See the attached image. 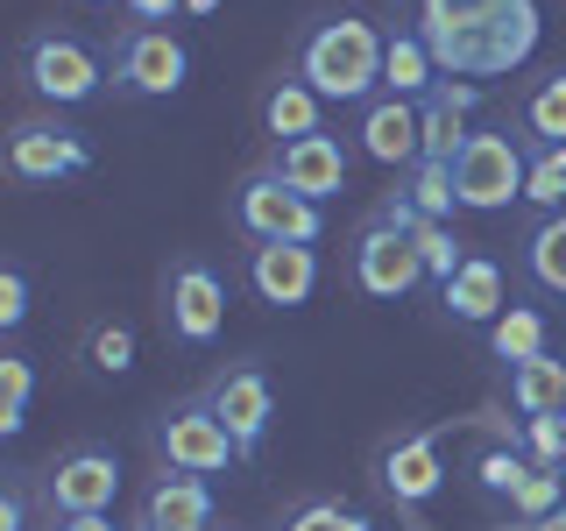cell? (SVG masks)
<instances>
[{
    "instance_id": "cell-38",
    "label": "cell",
    "mask_w": 566,
    "mask_h": 531,
    "mask_svg": "<svg viewBox=\"0 0 566 531\" xmlns=\"http://www.w3.org/2000/svg\"><path fill=\"white\" fill-rule=\"evenodd\" d=\"M50 531H120V524H114V510H93V518H57Z\"/></svg>"
},
{
    "instance_id": "cell-22",
    "label": "cell",
    "mask_w": 566,
    "mask_h": 531,
    "mask_svg": "<svg viewBox=\"0 0 566 531\" xmlns=\"http://www.w3.org/2000/svg\"><path fill=\"white\" fill-rule=\"evenodd\" d=\"M432 85H439V64H432V50H424V35L418 29H389V43H382V93L424 100Z\"/></svg>"
},
{
    "instance_id": "cell-23",
    "label": "cell",
    "mask_w": 566,
    "mask_h": 531,
    "mask_svg": "<svg viewBox=\"0 0 566 531\" xmlns=\"http://www.w3.org/2000/svg\"><path fill=\"white\" fill-rule=\"evenodd\" d=\"M510 404L524 418H566V362L559 354H538V362L510 368Z\"/></svg>"
},
{
    "instance_id": "cell-34",
    "label": "cell",
    "mask_w": 566,
    "mask_h": 531,
    "mask_svg": "<svg viewBox=\"0 0 566 531\" xmlns=\"http://www.w3.org/2000/svg\"><path fill=\"white\" fill-rule=\"evenodd\" d=\"M524 447H531V460L538 468H566V418H524Z\"/></svg>"
},
{
    "instance_id": "cell-42",
    "label": "cell",
    "mask_w": 566,
    "mask_h": 531,
    "mask_svg": "<svg viewBox=\"0 0 566 531\" xmlns=\"http://www.w3.org/2000/svg\"><path fill=\"white\" fill-rule=\"evenodd\" d=\"M93 8H114V0H93Z\"/></svg>"
},
{
    "instance_id": "cell-27",
    "label": "cell",
    "mask_w": 566,
    "mask_h": 531,
    "mask_svg": "<svg viewBox=\"0 0 566 531\" xmlns=\"http://www.w3.org/2000/svg\"><path fill=\"white\" fill-rule=\"evenodd\" d=\"M403 199H411L424 220H453V164H432V156H418L411 177H403Z\"/></svg>"
},
{
    "instance_id": "cell-9",
    "label": "cell",
    "mask_w": 566,
    "mask_h": 531,
    "mask_svg": "<svg viewBox=\"0 0 566 531\" xmlns=\"http://www.w3.org/2000/svg\"><path fill=\"white\" fill-rule=\"evenodd\" d=\"M164 319H170V333L185 347H212V341H220V326H227V283H220V270L199 262V256L170 262V277H164Z\"/></svg>"
},
{
    "instance_id": "cell-13",
    "label": "cell",
    "mask_w": 566,
    "mask_h": 531,
    "mask_svg": "<svg viewBox=\"0 0 566 531\" xmlns=\"http://www.w3.org/2000/svg\"><path fill=\"white\" fill-rule=\"evenodd\" d=\"M248 291H255L262 305H276V312L312 305L318 248H305V241H255V248H248Z\"/></svg>"
},
{
    "instance_id": "cell-16",
    "label": "cell",
    "mask_w": 566,
    "mask_h": 531,
    "mask_svg": "<svg viewBox=\"0 0 566 531\" xmlns=\"http://www.w3.org/2000/svg\"><path fill=\"white\" fill-rule=\"evenodd\" d=\"M361 156L368 164H382V170H411L418 164V149H424V128H418V100H397V93H382V100H368L361 106Z\"/></svg>"
},
{
    "instance_id": "cell-4",
    "label": "cell",
    "mask_w": 566,
    "mask_h": 531,
    "mask_svg": "<svg viewBox=\"0 0 566 531\" xmlns=\"http://www.w3.org/2000/svg\"><path fill=\"white\" fill-rule=\"evenodd\" d=\"M149 439H156V454H164L170 475H227V468L241 460L234 433H227L220 412H212L206 389H199V397L164 404V412H156V425H149Z\"/></svg>"
},
{
    "instance_id": "cell-31",
    "label": "cell",
    "mask_w": 566,
    "mask_h": 531,
    "mask_svg": "<svg viewBox=\"0 0 566 531\" xmlns=\"http://www.w3.org/2000/svg\"><path fill=\"white\" fill-rule=\"evenodd\" d=\"M283 531H376V524L354 503H340V496H318V503H297L291 518H283Z\"/></svg>"
},
{
    "instance_id": "cell-11",
    "label": "cell",
    "mask_w": 566,
    "mask_h": 531,
    "mask_svg": "<svg viewBox=\"0 0 566 531\" xmlns=\"http://www.w3.org/2000/svg\"><path fill=\"white\" fill-rule=\"evenodd\" d=\"M8 170L22 185H57V177H85L93 170V142L64 121H22L8 135Z\"/></svg>"
},
{
    "instance_id": "cell-14",
    "label": "cell",
    "mask_w": 566,
    "mask_h": 531,
    "mask_svg": "<svg viewBox=\"0 0 566 531\" xmlns=\"http://www.w3.org/2000/svg\"><path fill=\"white\" fill-rule=\"evenodd\" d=\"M489 85H474V79H439L432 93L418 100V128H424V149L418 156H432V164H453L460 149H468V114L482 106Z\"/></svg>"
},
{
    "instance_id": "cell-37",
    "label": "cell",
    "mask_w": 566,
    "mask_h": 531,
    "mask_svg": "<svg viewBox=\"0 0 566 531\" xmlns=\"http://www.w3.org/2000/svg\"><path fill=\"white\" fill-rule=\"evenodd\" d=\"M120 8H128L142 29H156V22H170V14H185V0H120Z\"/></svg>"
},
{
    "instance_id": "cell-8",
    "label": "cell",
    "mask_w": 566,
    "mask_h": 531,
    "mask_svg": "<svg viewBox=\"0 0 566 531\" xmlns=\"http://www.w3.org/2000/svg\"><path fill=\"white\" fill-rule=\"evenodd\" d=\"M43 510H50V524L57 518H93V510H114V496H120V454L114 447H71L57 454L43 468Z\"/></svg>"
},
{
    "instance_id": "cell-32",
    "label": "cell",
    "mask_w": 566,
    "mask_h": 531,
    "mask_svg": "<svg viewBox=\"0 0 566 531\" xmlns=\"http://www.w3.org/2000/svg\"><path fill=\"white\" fill-rule=\"evenodd\" d=\"M566 503V475L559 468H531L524 475V489L510 496V510H517V518L531 524V518H545V510H559Z\"/></svg>"
},
{
    "instance_id": "cell-25",
    "label": "cell",
    "mask_w": 566,
    "mask_h": 531,
    "mask_svg": "<svg viewBox=\"0 0 566 531\" xmlns=\"http://www.w3.org/2000/svg\"><path fill=\"white\" fill-rule=\"evenodd\" d=\"M524 142L531 149H566V71H545L524 100Z\"/></svg>"
},
{
    "instance_id": "cell-29",
    "label": "cell",
    "mask_w": 566,
    "mask_h": 531,
    "mask_svg": "<svg viewBox=\"0 0 566 531\" xmlns=\"http://www.w3.org/2000/svg\"><path fill=\"white\" fill-rule=\"evenodd\" d=\"M85 362H93L99 376H128V368H135V326H120V319H99V326L85 333Z\"/></svg>"
},
{
    "instance_id": "cell-3",
    "label": "cell",
    "mask_w": 566,
    "mask_h": 531,
    "mask_svg": "<svg viewBox=\"0 0 566 531\" xmlns=\"http://www.w3.org/2000/svg\"><path fill=\"white\" fill-rule=\"evenodd\" d=\"M524 177H531V142L510 128H474L468 149L453 156V199L460 212H503L524 199Z\"/></svg>"
},
{
    "instance_id": "cell-39",
    "label": "cell",
    "mask_w": 566,
    "mask_h": 531,
    "mask_svg": "<svg viewBox=\"0 0 566 531\" xmlns=\"http://www.w3.org/2000/svg\"><path fill=\"white\" fill-rule=\"evenodd\" d=\"M524 531H566V503H559V510H545V518H531Z\"/></svg>"
},
{
    "instance_id": "cell-36",
    "label": "cell",
    "mask_w": 566,
    "mask_h": 531,
    "mask_svg": "<svg viewBox=\"0 0 566 531\" xmlns=\"http://www.w3.org/2000/svg\"><path fill=\"white\" fill-rule=\"evenodd\" d=\"M22 524H29V489L8 482L0 489V531H22Z\"/></svg>"
},
{
    "instance_id": "cell-17",
    "label": "cell",
    "mask_w": 566,
    "mask_h": 531,
    "mask_svg": "<svg viewBox=\"0 0 566 531\" xmlns=\"http://www.w3.org/2000/svg\"><path fill=\"white\" fill-rule=\"evenodd\" d=\"M439 482H447V460H439V439H424V433H403V439H389L382 447V489L397 496L403 510H418V503H432Z\"/></svg>"
},
{
    "instance_id": "cell-21",
    "label": "cell",
    "mask_w": 566,
    "mask_h": 531,
    "mask_svg": "<svg viewBox=\"0 0 566 531\" xmlns=\"http://www.w3.org/2000/svg\"><path fill=\"white\" fill-rule=\"evenodd\" d=\"M318 100L305 79H276L270 93H262V135L276 142H305V135H326V121H318Z\"/></svg>"
},
{
    "instance_id": "cell-40",
    "label": "cell",
    "mask_w": 566,
    "mask_h": 531,
    "mask_svg": "<svg viewBox=\"0 0 566 531\" xmlns=\"http://www.w3.org/2000/svg\"><path fill=\"white\" fill-rule=\"evenodd\" d=\"M185 14H199V22H206V14H220V0H185Z\"/></svg>"
},
{
    "instance_id": "cell-30",
    "label": "cell",
    "mask_w": 566,
    "mask_h": 531,
    "mask_svg": "<svg viewBox=\"0 0 566 531\" xmlns=\"http://www.w3.org/2000/svg\"><path fill=\"white\" fill-rule=\"evenodd\" d=\"M29 389H35L29 354H0V433H8V439L29 425Z\"/></svg>"
},
{
    "instance_id": "cell-28",
    "label": "cell",
    "mask_w": 566,
    "mask_h": 531,
    "mask_svg": "<svg viewBox=\"0 0 566 531\" xmlns=\"http://www.w3.org/2000/svg\"><path fill=\"white\" fill-rule=\"evenodd\" d=\"M524 206L531 212H566V149H531Z\"/></svg>"
},
{
    "instance_id": "cell-19",
    "label": "cell",
    "mask_w": 566,
    "mask_h": 531,
    "mask_svg": "<svg viewBox=\"0 0 566 531\" xmlns=\"http://www.w3.org/2000/svg\"><path fill=\"white\" fill-rule=\"evenodd\" d=\"M142 524H156V531H212L206 475H156V489L142 496Z\"/></svg>"
},
{
    "instance_id": "cell-41",
    "label": "cell",
    "mask_w": 566,
    "mask_h": 531,
    "mask_svg": "<svg viewBox=\"0 0 566 531\" xmlns=\"http://www.w3.org/2000/svg\"><path fill=\"white\" fill-rule=\"evenodd\" d=\"M128 531H156V524H128Z\"/></svg>"
},
{
    "instance_id": "cell-7",
    "label": "cell",
    "mask_w": 566,
    "mask_h": 531,
    "mask_svg": "<svg viewBox=\"0 0 566 531\" xmlns=\"http://www.w3.org/2000/svg\"><path fill=\"white\" fill-rule=\"evenodd\" d=\"M22 79H29V93L50 100V106H93V100L106 93V64L78 43V35H57V29L29 35Z\"/></svg>"
},
{
    "instance_id": "cell-15",
    "label": "cell",
    "mask_w": 566,
    "mask_h": 531,
    "mask_svg": "<svg viewBox=\"0 0 566 531\" xmlns=\"http://www.w3.org/2000/svg\"><path fill=\"white\" fill-rule=\"evenodd\" d=\"M347 142L340 135H305V142H276V156H270V170L283 177L291 191H305V199L326 206L333 191H347Z\"/></svg>"
},
{
    "instance_id": "cell-33",
    "label": "cell",
    "mask_w": 566,
    "mask_h": 531,
    "mask_svg": "<svg viewBox=\"0 0 566 531\" xmlns=\"http://www.w3.org/2000/svg\"><path fill=\"white\" fill-rule=\"evenodd\" d=\"M531 468H538V460H524L517 447H489L482 460H474V475H482V489H489V496H517Z\"/></svg>"
},
{
    "instance_id": "cell-12",
    "label": "cell",
    "mask_w": 566,
    "mask_h": 531,
    "mask_svg": "<svg viewBox=\"0 0 566 531\" xmlns=\"http://www.w3.org/2000/svg\"><path fill=\"white\" fill-rule=\"evenodd\" d=\"M354 283H361L368 298H411L418 283H424V262H418V248L403 227H389L382 212L354 235Z\"/></svg>"
},
{
    "instance_id": "cell-6",
    "label": "cell",
    "mask_w": 566,
    "mask_h": 531,
    "mask_svg": "<svg viewBox=\"0 0 566 531\" xmlns=\"http://www.w3.org/2000/svg\"><path fill=\"white\" fill-rule=\"evenodd\" d=\"M191 79V50L177 43L170 29H142L128 22L114 35V58H106V85H114L120 100H170L185 93Z\"/></svg>"
},
{
    "instance_id": "cell-2",
    "label": "cell",
    "mask_w": 566,
    "mask_h": 531,
    "mask_svg": "<svg viewBox=\"0 0 566 531\" xmlns=\"http://www.w3.org/2000/svg\"><path fill=\"white\" fill-rule=\"evenodd\" d=\"M382 43L389 35L368 22V14H326V22L305 35V50H297V79H305L318 100L368 106V93L382 85Z\"/></svg>"
},
{
    "instance_id": "cell-5",
    "label": "cell",
    "mask_w": 566,
    "mask_h": 531,
    "mask_svg": "<svg viewBox=\"0 0 566 531\" xmlns=\"http://www.w3.org/2000/svg\"><path fill=\"white\" fill-rule=\"evenodd\" d=\"M234 227L248 241H305V248H318V235H326V206L305 199V191H291L270 164H262V170H248L234 185Z\"/></svg>"
},
{
    "instance_id": "cell-35",
    "label": "cell",
    "mask_w": 566,
    "mask_h": 531,
    "mask_svg": "<svg viewBox=\"0 0 566 531\" xmlns=\"http://www.w3.org/2000/svg\"><path fill=\"white\" fill-rule=\"evenodd\" d=\"M22 319H29V270H22V262H8V270H0V326H22Z\"/></svg>"
},
{
    "instance_id": "cell-18",
    "label": "cell",
    "mask_w": 566,
    "mask_h": 531,
    "mask_svg": "<svg viewBox=\"0 0 566 531\" xmlns=\"http://www.w3.org/2000/svg\"><path fill=\"white\" fill-rule=\"evenodd\" d=\"M439 305H447L460 326H495L510 305H503V262L495 256H468L460 270L439 283Z\"/></svg>"
},
{
    "instance_id": "cell-20",
    "label": "cell",
    "mask_w": 566,
    "mask_h": 531,
    "mask_svg": "<svg viewBox=\"0 0 566 531\" xmlns=\"http://www.w3.org/2000/svg\"><path fill=\"white\" fill-rule=\"evenodd\" d=\"M382 220L411 235V248H418V262H424V277H432V283H447L460 262H468V241H453L447 220H424V212L403 199V191H397V199H382Z\"/></svg>"
},
{
    "instance_id": "cell-10",
    "label": "cell",
    "mask_w": 566,
    "mask_h": 531,
    "mask_svg": "<svg viewBox=\"0 0 566 531\" xmlns=\"http://www.w3.org/2000/svg\"><path fill=\"white\" fill-rule=\"evenodd\" d=\"M206 397H212V412L227 418V433H234L241 460H255L262 439H270V418H276V389H270V376H262L255 362H227L220 376L206 383Z\"/></svg>"
},
{
    "instance_id": "cell-1",
    "label": "cell",
    "mask_w": 566,
    "mask_h": 531,
    "mask_svg": "<svg viewBox=\"0 0 566 531\" xmlns=\"http://www.w3.org/2000/svg\"><path fill=\"white\" fill-rule=\"evenodd\" d=\"M403 8H411V29L424 35L439 79H510L531 64L545 35L538 0H403Z\"/></svg>"
},
{
    "instance_id": "cell-24",
    "label": "cell",
    "mask_w": 566,
    "mask_h": 531,
    "mask_svg": "<svg viewBox=\"0 0 566 531\" xmlns=\"http://www.w3.org/2000/svg\"><path fill=\"white\" fill-rule=\"evenodd\" d=\"M524 277L538 283V291L566 298V212H538V220L524 227Z\"/></svg>"
},
{
    "instance_id": "cell-26",
    "label": "cell",
    "mask_w": 566,
    "mask_h": 531,
    "mask_svg": "<svg viewBox=\"0 0 566 531\" xmlns=\"http://www.w3.org/2000/svg\"><path fill=\"white\" fill-rule=\"evenodd\" d=\"M489 354H495V362H510V368H517V362H538V354H545V312L538 305H510L489 326Z\"/></svg>"
}]
</instances>
